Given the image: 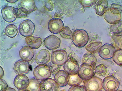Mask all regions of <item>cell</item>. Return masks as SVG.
I'll return each mask as SVG.
<instances>
[{
  "instance_id": "836d02e7",
  "label": "cell",
  "mask_w": 122,
  "mask_h": 91,
  "mask_svg": "<svg viewBox=\"0 0 122 91\" xmlns=\"http://www.w3.org/2000/svg\"><path fill=\"white\" fill-rule=\"evenodd\" d=\"M17 13V17L18 18H25L27 17L28 12L25 9L22 7L16 8Z\"/></svg>"
},
{
  "instance_id": "83f0119b",
  "label": "cell",
  "mask_w": 122,
  "mask_h": 91,
  "mask_svg": "<svg viewBox=\"0 0 122 91\" xmlns=\"http://www.w3.org/2000/svg\"><path fill=\"white\" fill-rule=\"evenodd\" d=\"M70 79L68 85L71 86L79 85L82 83V80L79 77L78 74L75 75H70Z\"/></svg>"
},
{
  "instance_id": "7402d4cb",
  "label": "cell",
  "mask_w": 122,
  "mask_h": 91,
  "mask_svg": "<svg viewBox=\"0 0 122 91\" xmlns=\"http://www.w3.org/2000/svg\"><path fill=\"white\" fill-rule=\"evenodd\" d=\"M97 59L94 54L86 53L84 55L82 59L83 63L87 64L92 67L94 70H95Z\"/></svg>"
},
{
  "instance_id": "7c38bea8",
  "label": "cell",
  "mask_w": 122,
  "mask_h": 91,
  "mask_svg": "<svg viewBox=\"0 0 122 91\" xmlns=\"http://www.w3.org/2000/svg\"><path fill=\"white\" fill-rule=\"evenodd\" d=\"M59 86L54 79L48 78L40 82V91H58Z\"/></svg>"
},
{
  "instance_id": "f546056e",
  "label": "cell",
  "mask_w": 122,
  "mask_h": 91,
  "mask_svg": "<svg viewBox=\"0 0 122 91\" xmlns=\"http://www.w3.org/2000/svg\"><path fill=\"white\" fill-rule=\"evenodd\" d=\"M107 72V68L105 65L101 64L96 67L94 73L97 75L103 76L106 75Z\"/></svg>"
},
{
  "instance_id": "d4e9b609",
  "label": "cell",
  "mask_w": 122,
  "mask_h": 91,
  "mask_svg": "<svg viewBox=\"0 0 122 91\" xmlns=\"http://www.w3.org/2000/svg\"><path fill=\"white\" fill-rule=\"evenodd\" d=\"M102 46V44L101 42H92L87 45L86 49L89 52L94 54L99 52Z\"/></svg>"
},
{
  "instance_id": "9c48e42d",
  "label": "cell",
  "mask_w": 122,
  "mask_h": 91,
  "mask_svg": "<svg viewBox=\"0 0 122 91\" xmlns=\"http://www.w3.org/2000/svg\"><path fill=\"white\" fill-rule=\"evenodd\" d=\"M115 48L112 44H106L102 46L98 52L99 56L103 59L107 60L113 58L115 53Z\"/></svg>"
},
{
  "instance_id": "b9f144b4",
  "label": "cell",
  "mask_w": 122,
  "mask_h": 91,
  "mask_svg": "<svg viewBox=\"0 0 122 91\" xmlns=\"http://www.w3.org/2000/svg\"><path fill=\"white\" fill-rule=\"evenodd\" d=\"M30 91L29 90L26 89V90H19L18 91Z\"/></svg>"
},
{
  "instance_id": "5b68a950",
  "label": "cell",
  "mask_w": 122,
  "mask_h": 91,
  "mask_svg": "<svg viewBox=\"0 0 122 91\" xmlns=\"http://www.w3.org/2000/svg\"><path fill=\"white\" fill-rule=\"evenodd\" d=\"M67 59V52L64 50H58L52 53L51 60L53 64L60 66H63Z\"/></svg>"
},
{
  "instance_id": "5bb4252c",
  "label": "cell",
  "mask_w": 122,
  "mask_h": 91,
  "mask_svg": "<svg viewBox=\"0 0 122 91\" xmlns=\"http://www.w3.org/2000/svg\"><path fill=\"white\" fill-rule=\"evenodd\" d=\"M30 80L27 76L24 75H17L14 81V84L19 90L26 89L29 86Z\"/></svg>"
},
{
  "instance_id": "4fadbf2b",
  "label": "cell",
  "mask_w": 122,
  "mask_h": 91,
  "mask_svg": "<svg viewBox=\"0 0 122 91\" xmlns=\"http://www.w3.org/2000/svg\"><path fill=\"white\" fill-rule=\"evenodd\" d=\"M48 28L50 32L54 34L59 33L64 27L62 20L59 18H53L49 21Z\"/></svg>"
},
{
  "instance_id": "4dcf8cb0",
  "label": "cell",
  "mask_w": 122,
  "mask_h": 91,
  "mask_svg": "<svg viewBox=\"0 0 122 91\" xmlns=\"http://www.w3.org/2000/svg\"><path fill=\"white\" fill-rule=\"evenodd\" d=\"M113 59L117 65L122 66V49L117 50L115 51Z\"/></svg>"
},
{
  "instance_id": "e575fe53",
  "label": "cell",
  "mask_w": 122,
  "mask_h": 91,
  "mask_svg": "<svg viewBox=\"0 0 122 91\" xmlns=\"http://www.w3.org/2000/svg\"><path fill=\"white\" fill-rule=\"evenodd\" d=\"M68 91H86L84 86L78 85L71 86L69 89Z\"/></svg>"
},
{
  "instance_id": "9a60e30c",
  "label": "cell",
  "mask_w": 122,
  "mask_h": 91,
  "mask_svg": "<svg viewBox=\"0 0 122 91\" xmlns=\"http://www.w3.org/2000/svg\"><path fill=\"white\" fill-rule=\"evenodd\" d=\"M61 43L60 39L53 35L47 36L44 41L45 46L50 50L57 49L60 47Z\"/></svg>"
},
{
  "instance_id": "8fae6325",
  "label": "cell",
  "mask_w": 122,
  "mask_h": 91,
  "mask_svg": "<svg viewBox=\"0 0 122 91\" xmlns=\"http://www.w3.org/2000/svg\"><path fill=\"white\" fill-rule=\"evenodd\" d=\"M13 69L16 74L25 75L28 74L30 71V65L28 62L20 59L15 63Z\"/></svg>"
},
{
  "instance_id": "8992f818",
  "label": "cell",
  "mask_w": 122,
  "mask_h": 91,
  "mask_svg": "<svg viewBox=\"0 0 122 91\" xmlns=\"http://www.w3.org/2000/svg\"><path fill=\"white\" fill-rule=\"evenodd\" d=\"M102 86L105 91H117L119 87L120 82L114 76H109L103 79Z\"/></svg>"
},
{
  "instance_id": "f1b7e54d",
  "label": "cell",
  "mask_w": 122,
  "mask_h": 91,
  "mask_svg": "<svg viewBox=\"0 0 122 91\" xmlns=\"http://www.w3.org/2000/svg\"><path fill=\"white\" fill-rule=\"evenodd\" d=\"M61 36L63 38L70 39L72 38L73 33L68 27H64L60 32Z\"/></svg>"
},
{
  "instance_id": "ab89813d",
  "label": "cell",
  "mask_w": 122,
  "mask_h": 91,
  "mask_svg": "<svg viewBox=\"0 0 122 91\" xmlns=\"http://www.w3.org/2000/svg\"><path fill=\"white\" fill-rule=\"evenodd\" d=\"M6 91H16L14 89L11 87H9Z\"/></svg>"
},
{
  "instance_id": "d6986e66",
  "label": "cell",
  "mask_w": 122,
  "mask_h": 91,
  "mask_svg": "<svg viewBox=\"0 0 122 91\" xmlns=\"http://www.w3.org/2000/svg\"><path fill=\"white\" fill-rule=\"evenodd\" d=\"M103 16L107 22L113 25L118 23L122 19L121 14H113L111 12L110 9L107 10Z\"/></svg>"
},
{
  "instance_id": "30bf717a",
  "label": "cell",
  "mask_w": 122,
  "mask_h": 91,
  "mask_svg": "<svg viewBox=\"0 0 122 91\" xmlns=\"http://www.w3.org/2000/svg\"><path fill=\"white\" fill-rule=\"evenodd\" d=\"M1 12L3 19L7 22H13L17 19V11L16 9L12 6L4 7L2 9Z\"/></svg>"
},
{
  "instance_id": "74e56055",
  "label": "cell",
  "mask_w": 122,
  "mask_h": 91,
  "mask_svg": "<svg viewBox=\"0 0 122 91\" xmlns=\"http://www.w3.org/2000/svg\"><path fill=\"white\" fill-rule=\"evenodd\" d=\"M45 7L48 10L52 11L53 9V5L51 2L47 1L46 2L45 4Z\"/></svg>"
},
{
  "instance_id": "e0dca14e",
  "label": "cell",
  "mask_w": 122,
  "mask_h": 91,
  "mask_svg": "<svg viewBox=\"0 0 122 91\" xmlns=\"http://www.w3.org/2000/svg\"><path fill=\"white\" fill-rule=\"evenodd\" d=\"M51 58V54L47 50L42 49L37 53L35 60L36 62L39 65L46 64L49 61Z\"/></svg>"
},
{
  "instance_id": "d6a6232c",
  "label": "cell",
  "mask_w": 122,
  "mask_h": 91,
  "mask_svg": "<svg viewBox=\"0 0 122 91\" xmlns=\"http://www.w3.org/2000/svg\"><path fill=\"white\" fill-rule=\"evenodd\" d=\"M80 4L84 7L90 8L95 5L96 0H80L78 1Z\"/></svg>"
},
{
  "instance_id": "cb8c5ba5",
  "label": "cell",
  "mask_w": 122,
  "mask_h": 91,
  "mask_svg": "<svg viewBox=\"0 0 122 91\" xmlns=\"http://www.w3.org/2000/svg\"><path fill=\"white\" fill-rule=\"evenodd\" d=\"M110 32L114 36L119 37L122 36V21H120L111 26Z\"/></svg>"
},
{
  "instance_id": "44dd1931",
  "label": "cell",
  "mask_w": 122,
  "mask_h": 91,
  "mask_svg": "<svg viewBox=\"0 0 122 91\" xmlns=\"http://www.w3.org/2000/svg\"><path fill=\"white\" fill-rule=\"evenodd\" d=\"M108 6V2L105 0H99L93 8L96 10V13L100 16H103Z\"/></svg>"
},
{
  "instance_id": "2e32d148",
  "label": "cell",
  "mask_w": 122,
  "mask_h": 91,
  "mask_svg": "<svg viewBox=\"0 0 122 91\" xmlns=\"http://www.w3.org/2000/svg\"><path fill=\"white\" fill-rule=\"evenodd\" d=\"M70 77L69 75L65 70H61L59 71L54 76V80L61 87H64L68 84Z\"/></svg>"
},
{
  "instance_id": "1f68e13d",
  "label": "cell",
  "mask_w": 122,
  "mask_h": 91,
  "mask_svg": "<svg viewBox=\"0 0 122 91\" xmlns=\"http://www.w3.org/2000/svg\"><path fill=\"white\" fill-rule=\"evenodd\" d=\"M111 12L115 14H121L122 11V6L115 4H113L111 5L110 8Z\"/></svg>"
},
{
  "instance_id": "d590c367",
  "label": "cell",
  "mask_w": 122,
  "mask_h": 91,
  "mask_svg": "<svg viewBox=\"0 0 122 91\" xmlns=\"http://www.w3.org/2000/svg\"><path fill=\"white\" fill-rule=\"evenodd\" d=\"M0 91H6L8 88L7 83L5 80L2 79H0Z\"/></svg>"
},
{
  "instance_id": "484cf974",
  "label": "cell",
  "mask_w": 122,
  "mask_h": 91,
  "mask_svg": "<svg viewBox=\"0 0 122 91\" xmlns=\"http://www.w3.org/2000/svg\"><path fill=\"white\" fill-rule=\"evenodd\" d=\"M18 30L17 27L15 25H8L6 27L5 31V34L9 37L13 38L17 35L18 33Z\"/></svg>"
},
{
  "instance_id": "ba28073f",
  "label": "cell",
  "mask_w": 122,
  "mask_h": 91,
  "mask_svg": "<svg viewBox=\"0 0 122 91\" xmlns=\"http://www.w3.org/2000/svg\"><path fill=\"white\" fill-rule=\"evenodd\" d=\"M78 63L76 59L70 57L64 65V69L69 75L72 76L78 74L79 69Z\"/></svg>"
},
{
  "instance_id": "3957f363",
  "label": "cell",
  "mask_w": 122,
  "mask_h": 91,
  "mask_svg": "<svg viewBox=\"0 0 122 91\" xmlns=\"http://www.w3.org/2000/svg\"><path fill=\"white\" fill-rule=\"evenodd\" d=\"M35 26L30 19H26L20 22L19 27V31L20 35L24 37L31 36L33 34Z\"/></svg>"
},
{
  "instance_id": "ac0fdd59",
  "label": "cell",
  "mask_w": 122,
  "mask_h": 91,
  "mask_svg": "<svg viewBox=\"0 0 122 91\" xmlns=\"http://www.w3.org/2000/svg\"><path fill=\"white\" fill-rule=\"evenodd\" d=\"M20 57L23 60L29 62L34 56V52L29 46H25L21 48L19 52Z\"/></svg>"
},
{
  "instance_id": "f35d334b",
  "label": "cell",
  "mask_w": 122,
  "mask_h": 91,
  "mask_svg": "<svg viewBox=\"0 0 122 91\" xmlns=\"http://www.w3.org/2000/svg\"><path fill=\"white\" fill-rule=\"evenodd\" d=\"M4 72L3 68L1 67H0V78L2 79L4 77Z\"/></svg>"
},
{
  "instance_id": "f6af8a7d",
  "label": "cell",
  "mask_w": 122,
  "mask_h": 91,
  "mask_svg": "<svg viewBox=\"0 0 122 91\" xmlns=\"http://www.w3.org/2000/svg\"></svg>"
},
{
  "instance_id": "52a82bcc",
  "label": "cell",
  "mask_w": 122,
  "mask_h": 91,
  "mask_svg": "<svg viewBox=\"0 0 122 91\" xmlns=\"http://www.w3.org/2000/svg\"><path fill=\"white\" fill-rule=\"evenodd\" d=\"M78 74L81 79L86 81L94 76L95 73L92 66L87 64L82 63L79 67Z\"/></svg>"
},
{
  "instance_id": "277c9868",
  "label": "cell",
  "mask_w": 122,
  "mask_h": 91,
  "mask_svg": "<svg viewBox=\"0 0 122 91\" xmlns=\"http://www.w3.org/2000/svg\"><path fill=\"white\" fill-rule=\"evenodd\" d=\"M103 81L101 78L93 76L87 81H84L86 91H101L103 88Z\"/></svg>"
},
{
  "instance_id": "603a6c76",
  "label": "cell",
  "mask_w": 122,
  "mask_h": 91,
  "mask_svg": "<svg viewBox=\"0 0 122 91\" xmlns=\"http://www.w3.org/2000/svg\"><path fill=\"white\" fill-rule=\"evenodd\" d=\"M20 7L23 8L25 9L29 14L34 11L36 7L34 0H22L20 2Z\"/></svg>"
},
{
  "instance_id": "7a4b0ae2",
  "label": "cell",
  "mask_w": 122,
  "mask_h": 91,
  "mask_svg": "<svg viewBox=\"0 0 122 91\" xmlns=\"http://www.w3.org/2000/svg\"><path fill=\"white\" fill-rule=\"evenodd\" d=\"M50 66L47 65H39L34 69L33 74L35 77L39 81L48 78L51 75Z\"/></svg>"
},
{
  "instance_id": "7bdbcfd3",
  "label": "cell",
  "mask_w": 122,
  "mask_h": 91,
  "mask_svg": "<svg viewBox=\"0 0 122 91\" xmlns=\"http://www.w3.org/2000/svg\"><path fill=\"white\" fill-rule=\"evenodd\" d=\"M58 91H66L65 90H61Z\"/></svg>"
},
{
  "instance_id": "6da1fadb",
  "label": "cell",
  "mask_w": 122,
  "mask_h": 91,
  "mask_svg": "<svg viewBox=\"0 0 122 91\" xmlns=\"http://www.w3.org/2000/svg\"><path fill=\"white\" fill-rule=\"evenodd\" d=\"M89 36L86 30L82 29L75 30L73 33L72 41L74 45L79 48H82L87 44Z\"/></svg>"
},
{
  "instance_id": "ffe728a7",
  "label": "cell",
  "mask_w": 122,
  "mask_h": 91,
  "mask_svg": "<svg viewBox=\"0 0 122 91\" xmlns=\"http://www.w3.org/2000/svg\"><path fill=\"white\" fill-rule=\"evenodd\" d=\"M25 41L27 45L31 49H38L41 46L42 43V39L38 37H27L25 38Z\"/></svg>"
},
{
  "instance_id": "8d00e7d4",
  "label": "cell",
  "mask_w": 122,
  "mask_h": 91,
  "mask_svg": "<svg viewBox=\"0 0 122 91\" xmlns=\"http://www.w3.org/2000/svg\"><path fill=\"white\" fill-rule=\"evenodd\" d=\"M50 68L51 73L55 74L56 73L59 71L61 68V67L60 66L56 65L55 64H54V67L53 66L50 67Z\"/></svg>"
},
{
  "instance_id": "4316f807",
  "label": "cell",
  "mask_w": 122,
  "mask_h": 91,
  "mask_svg": "<svg viewBox=\"0 0 122 91\" xmlns=\"http://www.w3.org/2000/svg\"><path fill=\"white\" fill-rule=\"evenodd\" d=\"M27 89L30 91H40V83L39 80L35 78L30 79L29 86Z\"/></svg>"
},
{
  "instance_id": "60d3db41",
  "label": "cell",
  "mask_w": 122,
  "mask_h": 91,
  "mask_svg": "<svg viewBox=\"0 0 122 91\" xmlns=\"http://www.w3.org/2000/svg\"><path fill=\"white\" fill-rule=\"evenodd\" d=\"M7 2H9V3H15V2H17L18 1V0H6Z\"/></svg>"
},
{
  "instance_id": "ee69618b",
  "label": "cell",
  "mask_w": 122,
  "mask_h": 91,
  "mask_svg": "<svg viewBox=\"0 0 122 91\" xmlns=\"http://www.w3.org/2000/svg\"><path fill=\"white\" fill-rule=\"evenodd\" d=\"M117 91H122V90H120Z\"/></svg>"
}]
</instances>
